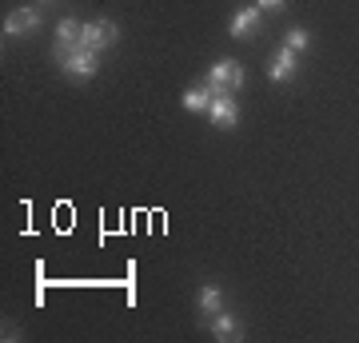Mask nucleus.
Masks as SVG:
<instances>
[{
	"instance_id": "nucleus-2",
	"label": "nucleus",
	"mask_w": 359,
	"mask_h": 343,
	"mask_svg": "<svg viewBox=\"0 0 359 343\" xmlns=\"http://www.w3.org/2000/svg\"><path fill=\"white\" fill-rule=\"evenodd\" d=\"M116 40H120V28L112 20H92V25L80 28V48H88V52H100L108 44H116Z\"/></svg>"
},
{
	"instance_id": "nucleus-1",
	"label": "nucleus",
	"mask_w": 359,
	"mask_h": 343,
	"mask_svg": "<svg viewBox=\"0 0 359 343\" xmlns=\"http://www.w3.org/2000/svg\"><path fill=\"white\" fill-rule=\"evenodd\" d=\"M208 88H212V96H231V92L244 88V68L236 60H216L212 68H208Z\"/></svg>"
},
{
	"instance_id": "nucleus-8",
	"label": "nucleus",
	"mask_w": 359,
	"mask_h": 343,
	"mask_svg": "<svg viewBox=\"0 0 359 343\" xmlns=\"http://www.w3.org/2000/svg\"><path fill=\"white\" fill-rule=\"evenodd\" d=\"M256 28H259V4H252V8H240V13L231 16V36H236V40H248Z\"/></svg>"
},
{
	"instance_id": "nucleus-11",
	"label": "nucleus",
	"mask_w": 359,
	"mask_h": 343,
	"mask_svg": "<svg viewBox=\"0 0 359 343\" xmlns=\"http://www.w3.org/2000/svg\"><path fill=\"white\" fill-rule=\"evenodd\" d=\"M219 304H224V292H219L216 283H208V288H200V311L204 316H216Z\"/></svg>"
},
{
	"instance_id": "nucleus-13",
	"label": "nucleus",
	"mask_w": 359,
	"mask_h": 343,
	"mask_svg": "<svg viewBox=\"0 0 359 343\" xmlns=\"http://www.w3.org/2000/svg\"><path fill=\"white\" fill-rule=\"evenodd\" d=\"M264 8H268V13H276V8H283V0H259V13H264Z\"/></svg>"
},
{
	"instance_id": "nucleus-9",
	"label": "nucleus",
	"mask_w": 359,
	"mask_h": 343,
	"mask_svg": "<svg viewBox=\"0 0 359 343\" xmlns=\"http://www.w3.org/2000/svg\"><path fill=\"white\" fill-rule=\"evenodd\" d=\"M212 335H216V339H240V319L228 316V311H216V319H212Z\"/></svg>"
},
{
	"instance_id": "nucleus-12",
	"label": "nucleus",
	"mask_w": 359,
	"mask_h": 343,
	"mask_svg": "<svg viewBox=\"0 0 359 343\" xmlns=\"http://www.w3.org/2000/svg\"><path fill=\"white\" fill-rule=\"evenodd\" d=\"M283 48H292V52L308 48V32H304V28H287V36H283Z\"/></svg>"
},
{
	"instance_id": "nucleus-10",
	"label": "nucleus",
	"mask_w": 359,
	"mask_h": 343,
	"mask_svg": "<svg viewBox=\"0 0 359 343\" xmlns=\"http://www.w3.org/2000/svg\"><path fill=\"white\" fill-rule=\"evenodd\" d=\"M208 104H212V88H188L184 92V108H188V112H208Z\"/></svg>"
},
{
	"instance_id": "nucleus-4",
	"label": "nucleus",
	"mask_w": 359,
	"mask_h": 343,
	"mask_svg": "<svg viewBox=\"0 0 359 343\" xmlns=\"http://www.w3.org/2000/svg\"><path fill=\"white\" fill-rule=\"evenodd\" d=\"M60 68H65V76H68V80H92V76H96V68H100V60H96V52L76 48L65 64H60Z\"/></svg>"
},
{
	"instance_id": "nucleus-14",
	"label": "nucleus",
	"mask_w": 359,
	"mask_h": 343,
	"mask_svg": "<svg viewBox=\"0 0 359 343\" xmlns=\"http://www.w3.org/2000/svg\"><path fill=\"white\" fill-rule=\"evenodd\" d=\"M40 4H52V0H40Z\"/></svg>"
},
{
	"instance_id": "nucleus-5",
	"label": "nucleus",
	"mask_w": 359,
	"mask_h": 343,
	"mask_svg": "<svg viewBox=\"0 0 359 343\" xmlns=\"http://www.w3.org/2000/svg\"><path fill=\"white\" fill-rule=\"evenodd\" d=\"M32 28H40V8H16L4 16V32L8 36H28Z\"/></svg>"
},
{
	"instance_id": "nucleus-3",
	"label": "nucleus",
	"mask_w": 359,
	"mask_h": 343,
	"mask_svg": "<svg viewBox=\"0 0 359 343\" xmlns=\"http://www.w3.org/2000/svg\"><path fill=\"white\" fill-rule=\"evenodd\" d=\"M80 20H72V16H68V20H60V28H56V44H52V56H56V60L65 64L68 56H72V52L80 48Z\"/></svg>"
},
{
	"instance_id": "nucleus-7",
	"label": "nucleus",
	"mask_w": 359,
	"mask_h": 343,
	"mask_svg": "<svg viewBox=\"0 0 359 343\" xmlns=\"http://www.w3.org/2000/svg\"><path fill=\"white\" fill-rule=\"evenodd\" d=\"M295 52L292 48H280L276 56H271V64H268V76L276 80V84H283V80H292L295 76Z\"/></svg>"
},
{
	"instance_id": "nucleus-6",
	"label": "nucleus",
	"mask_w": 359,
	"mask_h": 343,
	"mask_svg": "<svg viewBox=\"0 0 359 343\" xmlns=\"http://www.w3.org/2000/svg\"><path fill=\"white\" fill-rule=\"evenodd\" d=\"M208 116H212V124H216V128H236V120H240V108H236V100H231V96H212V104H208Z\"/></svg>"
}]
</instances>
